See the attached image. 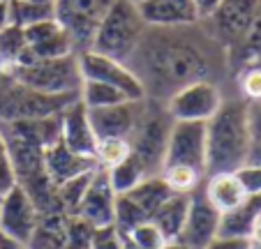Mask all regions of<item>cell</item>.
<instances>
[{
	"instance_id": "1",
	"label": "cell",
	"mask_w": 261,
	"mask_h": 249,
	"mask_svg": "<svg viewBox=\"0 0 261 249\" xmlns=\"http://www.w3.org/2000/svg\"><path fill=\"white\" fill-rule=\"evenodd\" d=\"M127 67L141 81L146 99L164 104L173 93L197 81H215L229 69L227 51L203 21L178 28L148 25Z\"/></svg>"
},
{
	"instance_id": "2",
	"label": "cell",
	"mask_w": 261,
	"mask_h": 249,
	"mask_svg": "<svg viewBox=\"0 0 261 249\" xmlns=\"http://www.w3.org/2000/svg\"><path fill=\"white\" fill-rule=\"evenodd\" d=\"M252 143L247 102L224 97L215 116L206 122V176L238 171L250 159Z\"/></svg>"
},
{
	"instance_id": "3",
	"label": "cell",
	"mask_w": 261,
	"mask_h": 249,
	"mask_svg": "<svg viewBox=\"0 0 261 249\" xmlns=\"http://www.w3.org/2000/svg\"><path fill=\"white\" fill-rule=\"evenodd\" d=\"M146 21L139 12L137 3L132 0H116L107 16L102 19L97 33L93 37L90 51H97L102 56H109L114 60L127 65L132 53L137 51L143 33H146Z\"/></svg>"
},
{
	"instance_id": "4",
	"label": "cell",
	"mask_w": 261,
	"mask_h": 249,
	"mask_svg": "<svg viewBox=\"0 0 261 249\" xmlns=\"http://www.w3.org/2000/svg\"><path fill=\"white\" fill-rule=\"evenodd\" d=\"M5 74L14 81L28 86V88L46 95H79L81 83H84L79 67V53L30 60V63L16 65Z\"/></svg>"
},
{
	"instance_id": "5",
	"label": "cell",
	"mask_w": 261,
	"mask_h": 249,
	"mask_svg": "<svg viewBox=\"0 0 261 249\" xmlns=\"http://www.w3.org/2000/svg\"><path fill=\"white\" fill-rule=\"evenodd\" d=\"M79 95H46L14 81L7 74H0V122L35 120L63 113Z\"/></svg>"
},
{
	"instance_id": "6",
	"label": "cell",
	"mask_w": 261,
	"mask_h": 249,
	"mask_svg": "<svg viewBox=\"0 0 261 249\" xmlns=\"http://www.w3.org/2000/svg\"><path fill=\"white\" fill-rule=\"evenodd\" d=\"M171 125L173 118L167 113L164 104L143 99L141 116H139L137 127L129 136V146H132V155L139 157V161L146 166L148 176H160V171H162Z\"/></svg>"
},
{
	"instance_id": "7",
	"label": "cell",
	"mask_w": 261,
	"mask_h": 249,
	"mask_svg": "<svg viewBox=\"0 0 261 249\" xmlns=\"http://www.w3.org/2000/svg\"><path fill=\"white\" fill-rule=\"evenodd\" d=\"M116 0H56L54 19L63 25L74 44V51H88L102 19Z\"/></svg>"
},
{
	"instance_id": "8",
	"label": "cell",
	"mask_w": 261,
	"mask_h": 249,
	"mask_svg": "<svg viewBox=\"0 0 261 249\" xmlns=\"http://www.w3.org/2000/svg\"><path fill=\"white\" fill-rule=\"evenodd\" d=\"M259 5L261 0H220V5L203 21V25L217 39V44L229 53L245 37Z\"/></svg>"
},
{
	"instance_id": "9",
	"label": "cell",
	"mask_w": 261,
	"mask_h": 249,
	"mask_svg": "<svg viewBox=\"0 0 261 249\" xmlns=\"http://www.w3.org/2000/svg\"><path fill=\"white\" fill-rule=\"evenodd\" d=\"M224 102L220 83L215 81H197L190 83L164 102L167 113L173 120H190V122H208L220 104Z\"/></svg>"
},
{
	"instance_id": "10",
	"label": "cell",
	"mask_w": 261,
	"mask_h": 249,
	"mask_svg": "<svg viewBox=\"0 0 261 249\" xmlns=\"http://www.w3.org/2000/svg\"><path fill=\"white\" fill-rule=\"evenodd\" d=\"M79 67L84 81H99L107 86H114L120 93L132 102L146 99L141 81L137 78V74L120 60H114L109 56H102L97 51H81L79 53Z\"/></svg>"
},
{
	"instance_id": "11",
	"label": "cell",
	"mask_w": 261,
	"mask_h": 249,
	"mask_svg": "<svg viewBox=\"0 0 261 249\" xmlns=\"http://www.w3.org/2000/svg\"><path fill=\"white\" fill-rule=\"evenodd\" d=\"M182 164L206 173V122L173 120L164 150V166Z\"/></svg>"
},
{
	"instance_id": "12",
	"label": "cell",
	"mask_w": 261,
	"mask_h": 249,
	"mask_svg": "<svg viewBox=\"0 0 261 249\" xmlns=\"http://www.w3.org/2000/svg\"><path fill=\"white\" fill-rule=\"evenodd\" d=\"M40 226V210L30 194L21 185H14L7 194L0 196V229L28 244Z\"/></svg>"
},
{
	"instance_id": "13",
	"label": "cell",
	"mask_w": 261,
	"mask_h": 249,
	"mask_svg": "<svg viewBox=\"0 0 261 249\" xmlns=\"http://www.w3.org/2000/svg\"><path fill=\"white\" fill-rule=\"evenodd\" d=\"M220 217H222V212L217 208H213V203L203 196L201 187H199L197 191H192L188 219L182 224V231L176 242L182 249H206L208 244L217 240Z\"/></svg>"
},
{
	"instance_id": "14",
	"label": "cell",
	"mask_w": 261,
	"mask_h": 249,
	"mask_svg": "<svg viewBox=\"0 0 261 249\" xmlns=\"http://www.w3.org/2000/svg\"><path fill=\"white\" fill-rule=\"evenodd\" d=\"M23 37H25V51L19 65L30 63V60L60 58V56L76 53L69 35L65 33L63 25L56 19H46L23 28Z\"/></svg>"
},
{
	"instance_id": "15",
	"label": "cell",
	"mask_w": 261,
	"mask_h": 249,
	"mask_svg": "<svg viewBox=\"0 0 261 249\" xmlns=\"http://www.w3.org/2000/svg\"><path fill=\"white\" fill-rule=\"evenodd\" d=\"M114 208H116V191L109 182V176L104 169H97L81 199L76 215L84 224H88L93 231L114 226Z\"/></svg>"
},
{
	"instance_id": "16",
	"label": "cell",
	"mask_w": 261,
	"mask_h": 249,
	"mask_svg": "<svg viewBox=\"0 0 261 249\" xmlns=\"http://www.w3.org/2000/svg\"><path fill=\"white\" fill-rule=\"evenodd\" d=\"M143 108V99L139 102H120L114 106L88 108V118L95 136L99 139H127L132 136Z\"/></svg>"
},
{
	"instance_id": "17",
	"label": "cell",
	"mask_w": 261,
	"mask_h": 249,
	"mask_svg": "<svg viewBox=\"0 0 261 249\" xmlns=\"http://www.w3.org/2000/svg\"><path fill=\"white\" fill-rule=\"evenodd\" d=\"M60 141L76 155L93 157L95 159V148H97V136L93 132L88 118V108L76 99L69 104L63 113H60Z\"/></svg>"
},
{
	"instance_id": "18",
	"label": "cell",
	"mask_w": 261,
	"mask_h": 249,
	"mask_svg": "<svg viewBox=\"0 0 261 249\" xmlns=\"http://www.w3.org/2000/svg\"><path fill=\"white\" fill-rule=\"evenodd\" d=\"M137 7L146 25L153 28H178L201 21L194 0H143L137 3Z\"/></svg>"
},
{
	"instance_id": "19",
	"label": "cell",
	"mask_w": 261,
	"mask_h": 249,
	"mask_svg": "<svg viewBox=\"0 0 261 249\" xmlns=\"http://www.w3.org/2000/svg\"><path fill=\"white\" fill-rule=\"evenodd\" d=\"M93 169H99L93 157H84L72 152L60 139L44 150V173L54 187L63 185L69 178H76L81 173L93 171Z\"/></svg>"
},
{
	"instance_id": "20",
	"label": "cell",
	"mask_w": 261,
	"mask_h": 249,
	"mask_svg": "<svg viewBox=\"0 0 261 249\" xmlns=\"http://www.w3.org/2000/svg\"><path fill=\"white\" fill-rule=\"evenodd\" d=\"M261 215V194H250L231 210L222 212L217 238L227 240H250L252 229Z\"/></svg>"
},
{
	"instance_id": "21",
	"label": "cell",
	"mask_w": 261,
	"mask_h": 249,
	"mask_svg": "<svg viewBox=\"0 0 261 249\" xmlns=\"http://www.w3.org/2000/svg\"><path fill=\"white\" fill-rule=\"evenodd\" d=\"M201 191L213 203V208H217L220 212H227V210H231V208H236L247 196L241 180H238L236 171L211 173V176H206V180H203V185H201Z\"/></svg>"
},
{
	"instance_id": "22",
	"label": "cell",
	"mask_w": 261,
	"mask_h": 249,
	"mask_svg": "<svg viewBox=\"0 0 261 249\" xmlns=\"http://www.w3.org/2000/svg\"><path fill=\"white\" fill-rule=\"evenodd\" d=\"M190 199H192V194H171L150 217V222L162 231L169 242H176L178 235H180L182 224L188 219Z\"/></svg>"
},
{
	"instance_id": "23",
	"label": "cell",
	"mask_w": 261,
	"mask_h": 249,
	"mask_svg": "<svg viewBox=\"0 0 261 249\" xmlns=\"http://www.w3.org/2000/svg\"><path fill=\"white\" fill-rule=\"evenodd\" d=\"M171 194L173 191L169 189V185L162 180V176L143 178L137 187H132V189L127 191V196L139 205V208H141L143 212H146L148 219L155 215V210H158L160 205H162Z\"/></svg>"
},
{
	"instance_id": "24",
	"label": "cell",
	"mask_w": 261,
	"mask_h": 249,
	"mask_svg": "<svg viewBox=\"0 0 261 249\" xmlns=\"http://www.w3.org/2000/svg\"><path fill=\"white\" fill-rule=\"evenodd\" d=\"M227 60H229V69H238L241 65H247L252 60H261V5L254 14V21L252 25L247 28L245 37L241 39V44L236 49H231L227 53Z\"/></svg>"
},
{
	"instance_id": "25",
	"label": "cell",
	"mask_w": 261,
	"mask_h": 249,
	"mask_svg": "<svg viewBox=\"0 0 261 249\" xmlns=\"http://www.w3.org/2000/svg\"><path fill=\"white\" fill-rule=\"evenodd\" d=\"M107 176H109V182H111L116 194H127L143 178H148V171H146V166L139 161V157H134L132 152H129V157H125L120 164L107 169Z\"/></svg>"
},
{
	"instance_id": "26",
	"label": "cell",
	"mask_w": 261,
	"mask_h": 249,
	"mask_svg": "<svg viewBox=\"0 0 261 249\" xmlns=\"http://www.w3.org/2000/svg\"><path fill=\"white\" fill-rule=\"evenodd\" d=\"M160 176H162V180L167 182L173 194H192L206 180V173L197 171L192 166H182V164L164 166L162 171H160Z\"/></svg>"
},
{
	"instance_id": "27",
	"label": "cell",
	"mask_w": 261,
	"mask_h": 249,
	"mask_svg": "<svg viewBox=\"0 0 261 249\" xmlns=\"http://www.w3.org/2000/svg\"><path fill=\"white\" fill-rule=\"evenodd\" d=\"M79 99L86 108H102V106H114L120 102H132L127 99L118 88L107 86L99 81H84L79 90Z\"/></svg>"
},
{
	"instance_id": "28",
	"label": "cell",
	"mask_w": 261,
	"mask_h": 249,
	"mask_svg": "<svg viewBox=\"0 0 261 249\" xmlns=\"http://www.w3.org/2000/svg\"><path fill=\"white\" fill-rule=\"evenodd\" d=\"M233 83H236V97L245 102H259L261 99V60H252L233 69Z\"/></svg>"
},
{
	"instance_id": "29",
	"label": "cell",
	"mask_w": 261,
	"mask_h": 249,
	"mask_svg": "<svg viewBox=\"0 0 261 249\" xmlns=\"http://www.w3.org/2000/svg\"><path fill=\"white\" fill-rule=\"evenodd\" d=\"M46 19H54V7L33 5L28 0H10V23L16 28H28Z\"/></svg>"
},
{
	"instance_id": "30",
	"label": "cell",
	"mask_w": 261,
	"mask_h": 249,
	"mask_svg": "<svg viewBox=\"0 0 261 249\" xmlns=\"http://www.w3.org/2000/svg\"><path fill=\"white\" fill-rule=\"evenodd\" d=\"M132 146L127 139H99L97 148H95V161L99 169H111V166L120 164L125 157H129Z\"/></svg>"
},
{
	"instance_id": "31",
	"label": "cell",
	"mask_w": 261,
	"mask_h": 249,
	"mask_svg": "<svg viewBox=\"0 0 261 249\" xmlns=\"http://www.w3.org/2000/svg\"><path fill=\"white\" fill-rule=\"evenodd\" d=\"M95 171H97V169H93V171H88V173H81V176H76V178H69L63 185L56 187V194H58L60 203H65L67 208H72V210L76 212V208H79V203H81V199H84L86 189H88L90 180H93Z\"/></svg>"
},
{
	"instance_id": "32",
	"label": "cell",
	"mask_w": 261,
	"mask_h": 249,
	"mask_svg": "<svg viewBox=\"0 0 261 249\" xmlns=\"http://www.w3.org/2000/svg\"><path fill=\"white\" fill-rule=\"evenodd\" d=\"M238 180H241L245 194H261V164H254V161H247L236 171Z\"/></svg>"
},
{
	"instance_id": "33",
	"label": "cell",
	"mask_w": 261,
	"mask_h": 249,
	"mask_svg": "<svg viewBox=\"0 0 261 249\" xmlns=\"http://www.w3.org/2000/svg\"><path fill=\"white\" fill-rule=\"evenodd\" d=\"M16 182V171H14V164H12V157H10V150L7 146L3 143L0 146V196L7 194Z\"/></svg>"
},
{
	"instance_id": "34",
	"label": "cell",
	"mask_w": 261,
	"mask_h": 249,
	"mask_svg": "<svg viewBox=\"0 0 261 249\" xmlns=\"http://www.w3.org/2000/svg\"><path fill=\"white\" fill-rule=\"evenodd\" d=\"M247 122H250L252 141H261V99L247 102Z\"/></svg>"
},
{
	"instance_id": "35",
	"label": "cell",
	"mask_w": 261,
	"mask_h": 249,
	"mask_svg": "<svg viewBox=\"0 0 261 249\" xmlns=\"http://www.w3.org/2000/svg\"><path fill=\"white\" fill-rule=\"evenodd\" d=\"M217 5H220V0H194V7H197L199 19H201V21H206L208 16L215 12Z\"/></svg>"
},
{
	"instance_id": "36",
	"label": "cell",
	"mask_w": 261,
	"mask_h": 249,
	"mask_svg": "<svg viewBox=\"0 0 261 249\" xmlns=\"http://www.w3.org/2000/svg\"><path fill=\"white\" fill-rule=\"evenodd\" d=\"M0 249H25V244L19 242L16 238H12L10 233H5V231L0 229Z\"/></svg>"
},
{
	"instance_id": "37",
	"label": "cell",
	"mask_w": 261,
	"mask_h": 249,
	"mask_svg": "<svg viewBox=\"0 0 261 249\" xmlns=\"http://www.w3.org/2000/svg\"><path fill=\"white\" fill-rule=\"evenodd\" d=\"M10 25V0H0V33Z\"/></svg>"
},
{
	"instance_id": "38",
	"label": "cell",
	"mask_w": 261,
	"mask_h": 249,
	"mask_svg": "<svg viewBox=\"0 0 261 249\" xmlns=\"http://www.w3.org/2000/svg\"><path fill=\"white\" fill-rule=\"evenodd\" d=\"M247 161H254V164H261V141L252 143V152H250V159Z\"/></svg>"
},
{
	"instance_id": "39",
	"label": "cell",
	"mask_w": 261,
	"mask_h": 249,
	"mask_svg": "<svg viewBox=\"0 0 261 249\" xmlns=\"http://www.w3.org/2000/svg\"><path fill=\"white\" fill-rule=\"evenodd\" d=\"M28 3H33V5H42V7H54L56 0H28Z\"/></svg>"
},
{
	"instance_id": "40",
	"label": "cell",
	"mask_w": 261,
	"mask_h": 249,
	"mask_svg": "<svg viewBox=\"0 0 261 249\" xmlns=\"http://www.w3.org/2000/svg\"><path fill=\"white\" fill-rule=\"evenodd\" d=\"M247 249H261V242H247Z\"/></svg>"
},
{
	"instance_id": "41",
	"label": "cell",
	"mask_w": 261,
	"mask_h": 249,
	"mask_svg": "<svg viewBox=\"0 0 261 249\" xmlns=\"http://www.w3.org/2000/svg\"><path fill=\"white\" fill-rule=\"evenodd\" d=\"M3 143H5V139H3V129H0V146H3Z\"/></svg>"
},
{
	"instance_id": "42",
	"label": "cell",
	"mask_w": 261,
	"mask_h": 249,
	"mask_svg": "<svg viewBox=\"0 0 261 249\" xmlns=\"http://www.w3.org/2000/svg\"><path fill=\"white\" fill-rule=\"evenodd\" d=\"M132 3H143V0H132Z\"/></svg>"
}]
</instances>
